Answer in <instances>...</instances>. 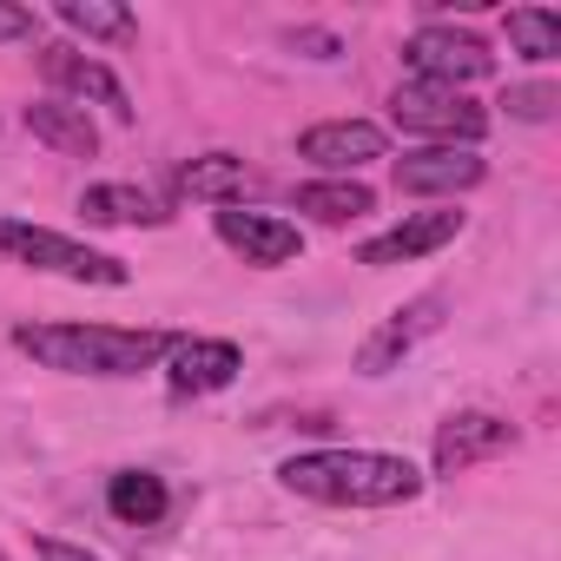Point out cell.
Segmentation results:
<instances>
[{"mask_svg": "<svg viewBox=\"0 0 561 561\" xmlns=\"http://www.w3.org/2000/svg\"><path fill=\"white\" fill-rule=\"evenodd\" d=\"M277 482L305 502H331V508H403L423 495V469L410 456H383V449H311V456H285Z\"/></svg>", "mask_w": 561, "mask_h": 561, "instance_id": "6da1fadb", "label": "cell"}, {"mask_svg": "<svg viewBox=\"0 0 561 561\" xmlns=\"http://www.w3.org/2000/svg\"><path fill=\"white\" fill-rule=\"evenodd\" d=\"M179 337L165 331H119V324H21L14 351L60 377H139Z\"/></svg>", "mask_w": 561, "mask_h": 561, "instance_id": "7a4b0ae2", "label": "cell"}, {"mask_svg": "<svg viewBox=\"0 0 561 561\" xmlns=\"http://www.w3.org/2000/svg\"><path fill=\"white\" fill-rule=\"evenodd\" d=\"M0 257H14L27 271H47V277H67V285H126V264L93 251V244H73L47 225H27V218H0Z\"/></svg>", "mask_w": 561, "mask_h": 561, "instance_id": "3957f363", "label": "cell"}, {"mask_svg": "<svg viewBox=\"0 0 561 561\" xmlns=\"http://www.w3.org/2000/svg\"><path fill=\"white\" fill-rule=\"evenodd\" d=\"M390 119L403 133H423V139H443V146H476L489 133V113L456 93V87H430V80H403L390 93Z\"/></svg>", "mask_w": 561, "mask_h": 561, "instance_id": "277c9868", "label": "cell"}, {"mask_svg": "<svg viewBox=\"0 0 561 561\" xmlns=\"http://www.w3.org/2000/svg\"><path fill=\"white\" fill-rule=\"evenodd\" d=\"M403 67L416 73V80H430V87H469V80H489L495 73V54H489V41L482 34H469V27H416L410 41H403Z\"/></svg>", "mask_w": 561, "mask_h": 561, "instance_id": "5b68a950", "label": "cell"}, {"mask_svg": "<svg viewBox=\"0 0 561 561\" xmlns=\"http://www.w3.org/2000/svg\"><path fill=\"white\" fill-rule=\"evenodd\" d=\"M443 311H449V298L443 291H423V298H410V305H397L370 337H364V351H357V377H390L423 337H436L443 331Z\"/></svg>", "mask_w": 561, "mask_h": 561, "instance_id": "8992f818", "label": "cell"}, {"mask_svg": "<svg viewBox=\"0 0 561 561\" xmlns=\"http://www.w3.org/2000/svg\"><path fill=\"white\" fill-rule=\"evenodd\" d=\"M515 443H522V430L508 416H495V410H456V416H443L430 462H436V476H462V469H476V462H489V456H502Z\"/></svg>", "mask_w": 561, "mask_h": 561, "instance_id": "52a82bcc", "label": "cell"}, {"mask_svg": "<svg viewBox=\"0 0 561 561\" xmlns=\"http://www.w3.org/2000/svg\"><path fill=\"white\" fill-rule=\"evenodd\" d=\"M41 73H47V87H54V93H67L73 106H87V100H93V106H106L119 126L133 119V100H126V87H119V80H113V67H100L93 54L47 41V47H41Z\"/></svg>", "mask_w": 561, "mask_h": 561, "instance_id": "ba28073f", "label": "cell"}, {"mask_svg": "<svg viewBox=\"0 0 561 561\" xmlns=\"http://www.w3.org/2000/svg\"><path fill=\"white\" fill-rule=\"evenodd\" d=\"M211 225H218V238H225L244 264H257V271H277V264H291V257L305 251V231H298L291 218H277V211H238V205H225Z\"/></svg>", "mask_w": 561, "mask_h": 561, "instance_id": "9c48e42d", "label": "cell"}, {"mask_svg": "<svg viewBox=\"0 0 561 561\" xmlns=\"http://www.w3.org/2000/svg\"><path fill=\"white\" fill-rule=\"evenodd\" d=\"M244 370V351L231 337H179L165 351V383L172 397H211Z\"/></svg>", "mask_w": 561, "mask_h": 561, "instance_id": "30bf717a", "label": "cell"}, {"mask_svg": "<svg viewBox=\"0 0 561 561\" xmlns=\"http://www.w3.org/2000/svg\"><path fill=\"white\" fill-rule=\"evenodd\" d=\"M298 159H311V165L351 179L357 165L383 159V126H370V119H331V126H311V133H298Z\"/></svg>", "mask_w": 561, "mask_h": 561, "instance_id": "8fae6325", "label": "cell"}, {"mask_svg": "<svg viewBox=\"0 0 561 561\" xmlns=\"http://www.w3.org/2000/svg\"><path fill=\"white\" fill-rule=\"evenodd\" d=\"M482 159H476V146H430V152H403L397 159V192H469V185H482Z\"/></svg>", "mask_w": 561, "mask_h": 561, "instance_id": "7c38bea8", "label": "cell"}, {"mask_svg": "<svg viewBox=\"0 0 561 561\" xmlns=\"http://www.w3.org/2000/svg\"><path fill=\"white\" fill-rule=\"evenodd\" d=\"M456 231H462V211H416V218L390 225L383 238H370V244L357 251V264H370V271H383V264H410V257H423V251H443Z\"/></svg>", "mask_w": 561, "mask_h": 561, "instance_id": "4fadbf2b", "label": "cell"}, {"mask_svg": "<svg viewBox=\"0 0 561 561\" xmlns=\"http://www.w3.org/2000/svg\"><path fill=\"white\" fill-rule=\"evenodd\" d=\"M21 126H27L41 146H54L60 159H93V152H100V126H93L87 106H73V100H34V106L21 113Z\"/></svg>", "mask_w": 561, "mask_h": 561, "instance_id": "5bb4252c", "label": "cell"}, {"mask_svg": "<svg viewBox=\"0 0 561 561\" xmlns=\"http://www.w3.org/2000/svg\"><path fill=\"white\" fill-rule=\"evenodd\" d=\"M106 508H113V522H126V528H152V522H165L172 489H165V476H152V469H119V476L106 482Z\"/></svg>", "mask_w": 561, "mask_h": 561, "instance_id": "9a60e30c", "label": "cell"}, {"mask_svg": "<svg viewBox=\"0 0 561 561\" xmlns=\"http://www.w3.org/2000/svg\"><path fill=\"white\" fill-rule=\"evenodd\" d=\"M80 218L87 225H165L172 211L146 185H87L80 192Z\"/></svg>", "mask_w": 561, "mask_h": 561, "instance_id": "2e32d148", "label": "cell"}, {"mask_svg": "<svg viewBox=\"0 0 561 561\" xmlns=\"http://www.w3.org/2000/svg\"><path fill=\"white\" fill-rule=\"evenodd\" d=\"M251 185V172H244V159H231V152H205V159H185L179 172H172V192L179 198H205V205H225V198H238Z\"/></svg>", "mask_w": 561, "mask_h": 561, "instance_id": "e0dca14e", "label": "cell"}, {"mask_svg": "<svg viewBox=\"0 0 561 561\" xmlns=\"http://www.w3.org/2000/svg\"><path fill=\"white\" fill-rule=\"evenodd\" d=\"M298 211H311L318 225H351V218H364V211H377V192L364 185V179H318V185H298V198H291Z\"/></svg>", "mask_w": 561, "mask_h": 561, "instance_id": "ac0fdd59", "label": "cell"}, {"mask_svg": "<svg viewBox=\"0 0 561 561\" xmlns=\"http://www.w3.org/2000/svg\"><path fill=\"white\" fill-rule=\"evenodd\" d=\"M508 54L548 67L561 54V14H548V8H508Z\"/></svg>", "mask_w": 561, "mask_h": 561, "instance_id": "d6986e66", "label": "cell"}, {"mask_svg": "<svg viewBox=\"0 0 561 561\" xmlns=\"http://www.w3.org/2000/svg\"><path fill=\"white\" fill-rule=\"evenodd\" d=\"M60 21L87 41H133L139 34V21L126 8H113V0H60Z\"/></svg>", "mask_w": 561, "mask_h": 561, "instance_id": "ffe728a7", "label": "cell"}, {"mask_svg": "<svg viewBox=\"0 0 561 561\" xmlns=\"http://www.w3.org/2000/svg\"><path fill=\"white\" fill-rule=\"evenodd\" d=\"M502 106H508V119H528V126H541V119H554L561 93H554V87H508V93H502Z\"/></svg>", "mask_w": 561, "mask_h": 561, "instance_id": "44dd1931", "label": "cell"}, {"mask_svg": "<svg viewBox=\"0 0 561 561\" xmlns=\"http://www.w3.org/2000/svg\"><path fill=\"white\" fill-rule=\"evenodd\" d=\"M41 34V14L34 8H8V0H0V41H34Z\"/></svg>", "mask_w": 561, "mask_h": 561, "instance_id": "7402d4cb", "label": "cell"}, {"mask_svg": "<svg viewBox=\"0 0 561 561\" xmlns=\"http://www.w3.org/2000/svg\"><path fill=\"white\" fill-rule=\"evenodd\" d=\"M34 554H41V561H100V554H87V548H73V541H60V535H41Z\"/></svg>", "mask_w": 561, "mask_h": 561, "instance_id": "603a6c76", "label": "cell"}, {"mask_svg": "<svg viewBox=\"0 0 561 561\" xmlns=\"http://www.w3.org/2000/svg\"><path fill=\"white\" fill-rule=\"evenodd\" d=\"M291 47H305L311 60H337V41L331 34H291Z\"/></svg>", "mask_w": 561, "mask_h": 561, "instance_id": "cb8c5ba5", "label": "cell"}, {"mask_svg": "<svg viewBox=\"0 0 561 561\" xmlns=\"http://www.w3.org/2000/svg\"><path fill=\"white\" fill-rule=\"evenodd\" d=\"M0 561H8V554H0Z\"/></svg>", "mask_w": 561, "mask_h": 561, "instance_id": "d4e9b609", "label": "cell"}]
</instances>
